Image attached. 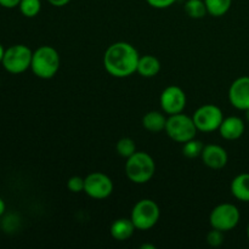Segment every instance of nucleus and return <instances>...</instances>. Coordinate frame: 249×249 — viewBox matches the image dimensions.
<instances>
[{
	"label": "nucleus",
	"mask_w": 249,
	"mask_h": 249,
	"mask_svg": "<svg viewBox=\"0 0 249 249\" xmlns=\"http://www.w3.org/2000/svg\"><path fill=\"white\" fill-rule=\"evenodd\" d=\"M240 211L237 207L230 203H224L213 209L209 216V223L213 229L225 232L235 229L240 223Z\"/></svg>",
	"instance_id": "obj_7"
},
{
	"label": "nucleus",
	"mask_w": 249,
	"mask_h": 249,
	"mask_svg": "<svg viewBox=\"0 0 249 249\" xmlns=\"http://www.w3.org/2000/svg\"><path fill=\"white\" fill-rule=\"evenodd\" d=\"M156 172L155 160L145 152H135L125 163V173L129 180L135 184L150 181Z\"/></svg>",
	"instance_id": "obj_3"
},
{
	"label": "nucleus",
	"mask_w": 249,
	"mask_h": 249,
	"mask_svg": "<svg viewBox=\"0 0 249 249\" xmlns=\"http://www.w3.org/2000/svg\"><path fill=\"white\" fill-rule=\"evenodd\" d=\"M220 135L226 140H237L245 133V123L238 117H229L219 126Z\"/></svg>",
	"instance_id": "obj_13"
},
{
	"label": "nucleus",
	"mask_w": 249,
	"mask_h": 249,
	"mask_svg": "<svg viewBox=\"0 0 249 249\" xmlns=\"http://www.w3.org/2000/svg\"><path fill=\"white\" fill-rule=\"evenodd\" d=\"M156 249V247L155 246H152V245H142L141 246V249Z\"/></svg>",
	"instance_id": "obj_30"
},
{
	"label": "nucleus",
	"mask_w": 249,
	"mask_h": 249,
	"mask_svg": "<svg viewBox=\"0 0 249 249\" xmlns=\"http://www.w3.org/2000/svg\"><path fill=\"white\" fill-rule=\"evenodd\" d=\"M146 1L156 9H165V7L172 6L177 0H146Z\"/></svg>",
	"instance_id": "obj_25"
},
{
	"label": "nucleus",
	"mask_w": 249,
	"mask_h": 249,
	"mask_svg": "<svg viewBox=\"0 0 249 249\" xmlns=\"http://www.w3.org/2000/svg\"><path fill=\"white\" fill-rule=\"evenodd\" d=\"M32 56L33 53L28 46L17 44L5 50L1 65L11 74H19L31 67Z\"/></svg>",
	"instance_id": "obj_4"
},
{
	"label": "nucleus",
	"mask_w": 249,
	"mask_h": 249,
	"mask_svg": "<svg viewBox=\"0 0 249 249\" xmlns=\"http://www.w3.org/2000/svg\"><path fill=\"white\" fill-rule=\"evenodd\" d=\"M160 70V63L155 56L151 55H145L142 57L139 58L138 63V70L136 72L140 75L145 78H151L155 77V75L158 74Z\"/></svg>",
	"instance_id": "obj_16"
},
{
	"label": "nucleus",
	"mask_w": 249,
	"mask_h": 249,
	"mask_svg": "<svg viewBox=\"0 0 249 249\" xmlns=\"http://www.w3.org/2000/svg\"><path fill=\"white\" fill-rule=\"evenodd\" d=\"M231 194L242 202H249V173L237 175L231 184Z\"/></svg>",
	"instance_id": "obj_15"
},
{
	"label": "nucleus",
	"mask_w": 249,
	"mask_h": 249,
	"mask_svg": "<svg viewBox=\"0 0 249 249\" xmlns=\"http://www.w3.org/2000/svg\"><path fill=\"white\" fill-rule=\"evenodd\" d=\"M186 106V95L179 87H168L160 95V107L169 116L181 113Z\"/></svg>",
	"instance_id": "obj_10"
},
{
	"label": "nucleus",
	"mask_w": 249,
	"mask_h": 249,
	"mask_svg": "<svg viewBox=\"0 0 249 249\" xmlns=\"http://www.w3.org/2000/svg\"><path fill=\"white\" fill-rule=\"evenodd\" d=\"M5 209H6V204H5L4 199L0 198V216L4 215L5 213Z\"/></svg>",
	"instance_id": "obj_28"
},
{
	"label": "nucleus",
	"mask_w": 249,
	"mask_h": 249,
	"mask_svg": "<svg viewBox=\"0 0 249 249\" xmlns=\"http://www.w3.org/2000/svg\"><path fill=\"white\" fill-rule=\"evenodd\" d=\"M165 124H167V118L160 112H148L142 118L143 128L147 129L151 133H160L164 130Z\"/></svg>",
	"instance_id": "obj_17"
},
{
	"label": "nucleus",
	"mask_w": 249,
	"mask_h": 249,
	"mask_svg": "<svg viewBox=\"0 0 249 249\" xmlns=\"http://www.w3.org/2000/svg\"><path fill=\"white\" fill-rule=\"evenodd\" d=\"M67 186L70 191L74 192V194H79V192L84 191L85 187V179H82L80 177H73L68 180Z\"/></svg>",
	"instance_id": "obj_24"
},
{
	"label": "nucleus",
	"mask_w": 249,
	"mask_h": 249,
	"mask_svg": "<svg viewBox=\"0 0 249 249\" xmlns=\"http://www.w3.org/2000/svg\"><path fill=\"white\" fill-rule=\"evenodd\" d=\"M139 53L133 45L124 41L114 43L106 50L104 65L107 72L117 78H125L138 70Z\"/></svg>",
	"instance_id": "obj_1"
},
{
	"label": "nucleus",
	"mask_w": 249,
	"mask_h": 249,
	"mask_svg": "<svg viewBox=\"0 0 249 249\" xmlns=\"http://www.w3.org/2000/svg\"><path fill=\"white\" fill-rule=\"evenodd\" d=\"M185 12L191 18H202L206 16L207 6L204 0H187L185 4Z\"/></svg>",
	"instance_id": "obj_19"
},
{
	"label": "nucleus",
	"mask_w": 249,
	"mask_h": 249,
	"mask_svg": "<svg viewBox=\"0 0 249 249\" xmlns=\"http://www.w3.org/2000/svg\"><path fill=\"white\" fill-rule=\"evenodd\" d=\"M21 0H0V6L6 7V9H14V7L18 6Z\"/></svg>",
	"instance_id": "obj_26"
},
{
	"label": "nucleus",
	"mask_w": 249,
	"mask_h": 249,
	"mask_svg": "<svg viewBox=\"0 0 249 249\" xmlns=\"http://www.w3.org/2000/svg\"><path fill=\"white\" fill-rule=\"evenodd\" d=\"M246 119H247V122L249 123V108L246 109Z\"/></svg>",
	"instance_id": "obj_31"
},
{
	"label": "nucleus",
	"mask_w": 249,
	"mask_h": 249,
	"mask_svg": "<svg viewBox=\"0 0 249 249\" xmlns=\"http://www.w3.org/2000/svg\"><path fill=\"white\" fill-rule=\"evenodd\" d=\"M31 68L36 77L50 79L60 68V55L51 46H40L33 53Z\"/></svg>",
	"instance_id": "obj_2"
},
{
	"label": "nucleus",
	"mask_w": 249,
	"mask_h": 249,
	"mask_svg": "<svg viewBox=\"0 0 249 249\" xmlns=\"http://www.w3.org/2000/svg\"><path fill=\"white\" fill-rule=\"evenodd\" d=\"M117 152L122 156V157L129 158L136 152L135 142L131 140L130 138H123L117 142Z\"/></svg>",
	"instance_id": "obj_22"
},
{
	"label": "nucleus",
	"mask_w": 249,
	"mask_h": 249,
	"mask_svg": "<svg viewBox=\"0 0 249 249\" xmlns=\"http://www.w3.org/2000/svg\"><path fill=\"white\" fill-rule=\"evenodd\" d=\"M18 7L23 16L32 18L39 14L41 9V2L40 0H21Z\"/></svg>",
	"instance_id": "obj_20"
},
{
	"label": "nucleus",
	"mask_w": 249,
	"mask_h": 249,
	"mask_svg": "<svg viewBox=\"0 0 249 249\" xmlns=\"http://www.w3.org/2000/svg\"><path fill=\"white\" fill-rule=\"evenodd\" d=\"M165 131L170 139H173L177 142L185 143L195 139L197 128L194 118H190L182 113H177L172 114L167 119Z\"/></svg>",
	"instance_id": "obj_5"
},
{
	"label": "nucleus",
	"mask_w": 249,
	"mask_h": 249,
	"mask_svg": "<svg viewBox=\"0 0 249 249\" xmlns=\"http://www.w3.org/2000/svg\"><path fill=\"white\" fill-rule=\"evenodd\" d=\"M247 236H248V240H249V225H248V229H247Z\"/></svg>",
	"instance_id": "obj_32"
},
{
	"label": "nucleus",
	"mask_w": 249,
	"mask_h": 249,
	"mask_svg": "<svg viewBox=\"0 0 249 249\" xmlns=\"http://www.w3.org/2000/svg\"><path fill=\"white\" fill-rule=\"evenodd\" d=\"M135 225L131 219H118L111 226V235L117 241H125L133 236L135 231Z\"/></svg>",
	"instance_id": "obj_14"
},
{
	"label": "nucleus",
	"mask_w": 249,
	"mask_h": 249,
	"mask_svg": "<svg viewBox=\"0 0 249 249\" xmlns=\"http://www.w3.org/2000/svg\"><path fill=\"white\" fill-rule=\"evenodd\" d=\"M48 1L50 2L51 5H53V6L61 7V6H65V5H67L71 0H48Z\"/></svg>",
	"instance_id": "obj_27"
},
{
	"label": "nucleus",
	"mask_w": 249,
	"mask_h": 249,
	"mask_svg": "<svg viewBox=\"0 0 249 249\" xmlns=\"http://www.w3.org/2000/svg\"><path fill=\"white\" fill-rule=\"evenodd\" d=\"M203 148L204 146L201 141L192 139V140L185 142L184 148H182V153H184V156H186L187 158H196L202 155Z\"/></svg>",
	"instance_id": "obj_21"
},
{
	"label": "nucleus",
	"mask_w": 249,
	"mask_h": 249,
	"mask_svg": "<svg viewBox=\"0 0 249 249\" xmlns=\"http://www.w3.org/2000/svg\"><path fill=\"white\" fill-rule=\"evenodd\" d=\"M202 160L212 169H221L228 163V153L218 145H207L202 151Z\"/></svg>",
	"instance_id": "obj_12"
},
{
	"label": "nucleus",
	"mask_w": 249,
	"mask_h": 249,
	"mask_svg": "<svg viewBox=\"0 0 249 249\" xmlns=\"http://www.w3.org/2000/svg\"><path fill=\"white\" fill-rule=\"evenodd\" d=\"M207 11L214 17H220L230 10L232 0H204Z\"/></svg>",
	"instance_id": "obj_18"
},
{
	"label": "nucleus",
	"mask_w": 249,
	"mask_h": 249,
	"mask_svg": "<svg viewBox=\"0 0 249 249\" xmlns=\"http://www.w3.org/2000/svg\"><path fill=\"white\" fill-rule=\"evenodd\" d=\"M113 191V182L102 173H91L85 178L84 192L95 199L107 198Z\"/></svg>",
	"instance_id": "obj_9"
},
{
	"label": "nucleus",
	"mask_w": 249,
	"mask_h": 249,
	"mask_svg": "<svg viewBox=\"0 0 249 249\" xmlns=\"http://www.w3.org/2000/svg\"><path fill=\"white\" fill-rule=\"evenodd\" d=\"M229 100L237 109L249 108V77L237 78L229 90Z\"/></svg>",
	"instance_id": "obj_11"
},
{
	"label": "nucleus",
	"mask_w": 249,
	"mask_h": 249,
	"mask_svg": "<svg viewBox=\"0 0 249 249\" xmlns=\"http://www.w3.org/2000/svg\"><path fill=\"white\" fill-rule=\"evenodd\" d=\"M130 219L138 230H150L160 219V208L151 199H142L135 204Z\"/></svg>",
	"instance_id": "obj_6"
},
{
	"label": "nucleus",
	"mask_w": 249,
	"mask_h": 249,
	"mask_svg": "<svg viewBox=\"0 0 249 249\" xmlns=\"http://www.w3.org/2000/svg\"><path fill=\"white\" fill-rule=\"evenodd\" d=\"M223 121V112L214 105H204L199 107L194 114V122L196 124L197 130L204 131V133H211L219 129Z\"/></svg>",
	"instance_id": "obj_8"
},
{
	"label": "nucleus",
	"mask_w": 249,
	"mask_h": 249,
	"mask_svg": "<svg viewBox=\"0 0 249 249\" xmlns=\"http://www.w3.org/2000/svg\"><path fill=\"white\" fill-rule=\"evenodd\" d=\"M207 242H208V245L212 246V247H219V246L224 242L223 231L216 230V229L209 231L208 235H207Z\"/></svg>",
	"instance_id": "obj_23"
},
{
	"label": "nucleus",
	"mask_w": 249,
	"mask_h": 249,
	"mask_svg": "<svg viewBox=\"0 0 249 249\" xmlns=\"http://www.w3.org/2000/svg\"><path fill=\"white\" fill-rule=\"evenodd\" d=\"M4 53H5L4 46H2L1 43H0V62H1V61H2V57H4Z\"/></svg>",
	"instance_id": "obj_29"
}]
</instances>
